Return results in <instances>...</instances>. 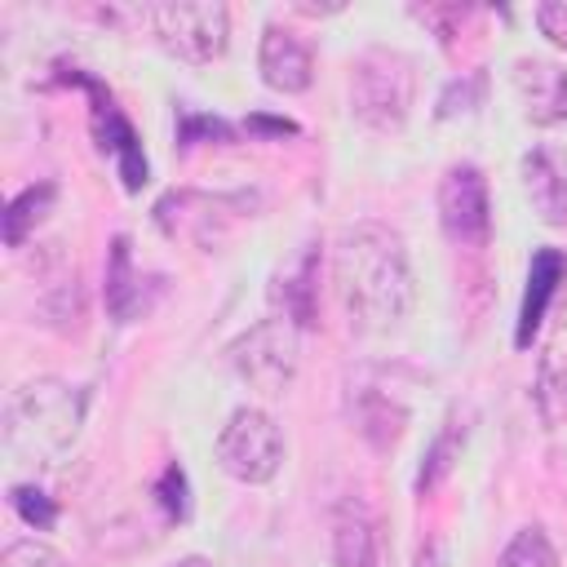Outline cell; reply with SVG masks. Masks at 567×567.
Wrapping results in <instances>:
<instances>
[{
	"label": "cell",
	"instance_id": "17",
	"mask_svg": "<svg viewBox=\"0 0 567 567\" xmlns=\"http://www.w3.org/2000/svg\"><path fill=\"white\" fill-rule=\"evenodd\" d=\"M496 567H558V549H554V540L545 536V527L527 523V527H518V532L509 536V545L501 549Z\"/></svg>",
	"mask_w": 567,
	"mask_h": 567
},
{
	"label": "cell",
	"instance_id": "14",
	"mask_svg": "<svg viewBox=\"0 0 567 567\" xmlns=\"http://www.w3.org/2000/svg\"><path fill=\"white\" fill-rule=\"evenodd\" d=\"M142 306V288H137V275H133V252H128V239L115 235L111 239V261H106V310L128 323Z\"/></svg>",
	"mask_w": 567,
	"mask_h": 567
},
{
	"label": "cell",
	"instance_id": "19",
	"mask_svg": "<svg viewBox=\"0 0 567 567\" xmlns=\"http://www.w3.org/2000/svg\"><path fill=\"white\" fill-rule=\"evenodd\" d=\"M9 505H13V514L27 523V527H35V532H44V527H53L58 523V509H53V501L40 492V487H9Z\"/></svg>",
	"mask_w": 567,
	"mask_h": 567
},
{
	"label": "cell",
	"instance_id": "9",
	"mask_svg": "<svg viewBox=\"0 0 567 567\" xmlns=\"http://www.w3.org/2000/svg\"><path fill=\"white\" fill-rule=\"evenodd\" d=\"M257 71H261V84L275 93H306L315 84V53L292 27L270 22L257 44Z\"/></svg>",
	"mask_w": 567,
	"mask_h": 567
},
{
	"label": "cell",
	"instance_id": "2",
	"mask_svg": "<svg viewBox=\"0 0 567 567\" xmlns=\"http://www.w3.org/2000/svg\"><path fill=\"white\" fill-rule=\"evenodd\" d=\"M89 390L62 377H31L4 403V447L22 461L53 465L62 461L84 425Z\"/></svg>",
	"mask_w": 567,
	"mask_h": 567
},
{
	"label": "cell",
	"instance_id": "22",
	"mask_svg": "<svg viewBox=\"0 0 567 567\" xmlns=\"http://www.w3.org/2000/svg\"><path fill=\"white\" fill-rule=\"evenodd\" d=\"M536 27H540V35L554 44V49H567V4L563 0H545V4H536Z\"/></svg>",
	"mask_w": 567,
	"mask_h": 567
},
{
	"label": "cell",
	"instance_id": "1",
	"mask_svg": "<svg viewBox=\"0 0 567 567\" xmlns=\"http://www.w3.org/2000/svg\"><path fill=\"white\" fill-rule=\"evenodd\" d=\"M332 279L350 323L363 332H390L412 315V261L403 239L381 221H359L341 230L332 252Z\"/></svg>",
	"mask_w": 567,
	"mask_h": 567
},
{
	"label": "cell",
	"instance_id": "4",
	"mask_svg": "<svg viewBox=\"0 0 567 567\" xmlns=\"http://www.w3.org/2000/svg\"><path fill=\"white\" fill-rule=\"evenodd\" d=\"M151 35L182 62L204 66L230 44V9L221 0H177V4H142L137 9Z\"/></svg>",
	"mask_w": 567,
	"mask_h": 567
},
{
	"label": "cell",
	"instance_id": "6",
	"mask_svg": "<svg viewBox=\"0 0 567 567\" xmlns=\"http://www.w3.org/2000/svg\"><path fill=\"white\" fill-rule=\"evenodd\" d=\"M213 456L221 474H230L235 483H270L284 465V434L270 412L248 403L226 416V425L217 430Z\"/></svg>",
	"mask_w": 567,
	"mask_h": 567
},
{
	"label": "cell",
	"instance_id": "8",
	"mask_svg": "<svg viewBox=\"0 0 567 567\" xmlns=\"http://www.w3.org/2000/svg\"><path fill=\"white\" fill-rule=\"evenodd\" d=\"M514 97L523 106V115L540 128L567 124V66L549 62V58H518L509 71Z\"/></svg>",
	"mask_w": 567,
	"mask_h": 567
},
{
	"label": "cell",
	"instance_id": "10",
	"mask_svg": "<svg viewBox=\"0 0 567 567\" xmlns=\"http://www.w3.org/2000/svg\"><path fill=\"white\" fill-rule=\"evenodd\" d=\"M328 549H332V567H385L381 523H377V514L359 496H346L332 509Z\"/></svg>",
	"mask_w": 567,
	"mask_h": 567
},
{
	"label": "cell",
	"instance_id": "16",
	"mask_svg": "<svg viewBox=\"0 0 567 567\" xmlns=\"http://www.w3.org/2000/svg\"><path fill=\"white\" fill-rule=\"evenodd\" d=\"M279 284H284V288H279L284 319H292L297 328L315 323V252H306V257L297 261V270H292V275H284Z\"/></svg>",
	"mask_w": 567,
	"mask_h": 567
},
{
	"label": "cell",
	"instance_id": "5",
	"mask_svg": "<svg viewBox=\"0 0 567 567\" xmlns=\"http://www.w3.org/2000/svg\"><path fill=\"white\" fill-rule=\"evenodd\" d=\"M226 359L248 390L279 399L297 377V323L284 315H270V319L252 323L248 332H239L230 341Z\"/></svg>",
	"mask_w": 567,
	"mask_h": 567
},
{
	"label": "cell",
	"instance_id": "12",
	"mask_svg": "<svg viewBox=\"0 0 567 567\" xmlns=\"http://www.w3.org/2000/svg\"><path fill=\"white\" fill-rule=\"evenodd\" d=\"M563 275H567V257H563L558 248H536V257H532V266H527V288H523V306H518V328H514V346H518V350L532 346V337H536V328H540V319H545V310H549V301H554V292H558V284H563Z\"/></svg>",
	"mask_w": 567,
	"mask_h": 567
},
{
	"label": "cell",
	"instance_id": "23",
	"mask_svg": "<svg viewBox=\"0 0 567 567\" xmlns=\"http://www.w3.org/2000/svg\"><path fill=\"white\" fill-rule=\"evenodd\" d=\"M474 93H478V80H474V75H470V80H452L447 93L439 97V120H447V115H456V111H470Z\"/></svg>",
	"mask_w": 567,
	"mask_h": 567
},
{
	"label": "cell",
	"instance_id": "21",
	"mask_svg": "<svg viewBox=\"0 0 567 567\" xmlns=\"http://www.w3.org/2000/svg\"><path fill=\"white\" fill-rule=\"evenodd\" d=\"M155 501L164 505V518H168V523H182V518H186L190 501H186V474H182V465H168V470L159 474Z\"/></svg>",
	"mask_w": 567,
	"mask_h": 567
},
{
	"label": "cell",
	"instance_id": "7",
	"mask_svg": "<svg viewBox=\"0 0 567 567\" xmlns=\"http://www.w3.org/2000/svg\"><path fill=\"white\" fill-rule=\"evenodd\" d=\"M439 226L461 248H483L492 235V195L478 164H452L439 182Z\"/></svg>",
	"mask_w": 567,
	"mask_h": 567
},
{
	"label": "cell",
	"instance_id": "11",
	"mask_svg": "<svg viewBox=\"0 0 567 567\" xmlns=\"http://www.w3.org/2000/svg\"><path fill=\"white\" fill-rule=\"evenodd\" d=\"M523 190L545 226H567V159L549 146H532L518 159Z\"/></svg>",
	"mask_w": 567,
	"mask_h": 567
},
{
	"label": "cell",
	"instance_id": "24",
	"mask_svg": "<svg viewBox=\"0 0 567 567\" xmlns=\"http://www.w3.org/2000/svg\"><path fill=\"white\" fill-rule=\"evenodd\" d=\"M199 133H208V137H230V128H226L221 120H213V115H190V111H186V115H182V133H177L182 146H190Z\"/></svg>",
	"mask_w": 567,
	"mask_h": 567
},
{
	"label": "cell",
	"instance_id": "18",
	"mask_svg": "<svg viewBox=\"0 0 567 567\" xmlns=\"http://www.w3.org/2000/svg\"><path fill=\"white\" fill-rule=\"evenodd\" d=\"M465 434H470V425H465V421H456V412H452V416H447V425L439 430V439H434V443H430V452H425V465H421V474H416V492H430V487L452 470V456L461 452Z\"/></svg>",
	"mask_w": 567,
	"mask_h": 567
},
{
	"label": "cell",
	"instance_id": "3",
	"mask_svg": "<svg viewBox=\"0 0 567 567\" xmlns=\"http://www.w3.org/2000/svg\"><path fill=\"white\" fill-rule=\"evenodd\" d=\"M416 93L412 62L399 49H363L350 62V111L377 133H399L408 124Z\"/></svg>",
	"mask_w": 567,
	"mask_h": 567
},
{
	"label": "cell",
	"instance_id": "15",
	"mask_svg": "<svg viewBox=\"0 0 567 567\" xmlns=\"http://www.w3.org/2000/svg\"><path fill=\"white\" fill-rule=\"evenodd\" d=\"M53 199H58V186H53V182H35V186H27V190L9 204V213H4V244H9V248H22L27 230L40 226V221L49 217Z\"/></svg>",
	"mask_w": 567,
	"mask_h": 567
},
{
	"label": "cell",
	"instance_id": "26",
	"mask_svg": "<svg viewBox=\"0 0 567 567\" xmlns=\"http://www.w3.org/2000/svg\"><path fill=\"white\" fill-rule=\"evenodd\" d=\"M173 567H213V563H208V558H199V554H186V558H177Z\"/></svg>",
	"mask_w": 567,
	"mask_h": 567
},
{
	"label": "cell",
	"instance_id": "25",
	"mask_svg": "<svg viewBox=\"0 0 567 567\" xmlns=\"http://www.w3.org/2000/svg\"><path fill=\"white\" fill-rule=\"evenodd\" d=\"M416 567H452V554H447V545H430V549H421Z\"/></svg>",
	"mask_w": 567,
	"mask_h": 567
},
{
	"label": "cell",
	"instance_id": "13",
	"mask_svg": "<svg viewBox=\"0 0 567 567\" xmlns=\"http://www.w3.org/2000/svg\"><path fill=\"white\" fill-rule=\"evenodd\" d=\"M93 115H97V133H102V146L115 155V168H120V177H124V190H142L151 168H146V155H142V142H137L133 124H128V120L115 111L111 93H106V97H97Z\"/></svg>",
	"mask_w": 567,
	"mask_h": 567
},
{
	"label": "cell",
	"instance_id": "20",
	"mask_svg": "<svg viewBox=\"0 0 567 567\" xmlns=\"http://www.w3.org/2000/svg\"><path fill=\"white\" fill-rule=\"evenodd\" d=\"M0 567H71V563L53 545H44V540H13L0 554Z\"/></svg>",
	"mask_w": 567,
	"mask_h": 567
}]
</instances>
